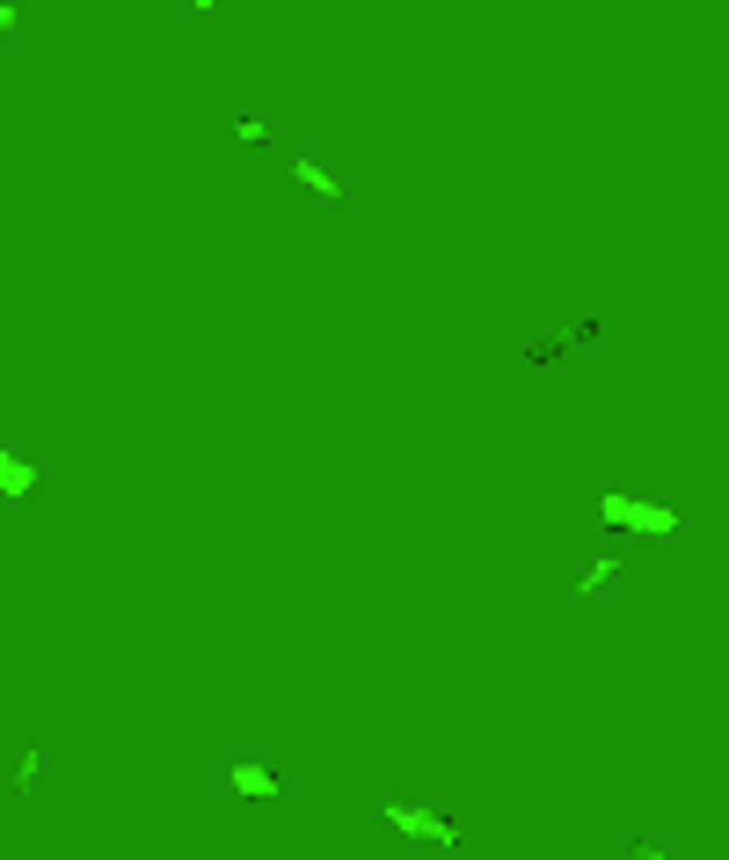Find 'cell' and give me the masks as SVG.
Masks as SVG:
<instances>
[{"instance_id":"obj_1","label":"cell","mask_w":729,"mask_h":860,"mask_svg":"<svg viewBox=\"0 0 729 860\" xmlns=\"http://www.w3.org/2000/svg\"><path fill=\"white\" fill-rule=\"evenodd\" d=\"M598 518H606V526H620V532H678V510L643 504V496H627V489H606V496H598Z\"/></svg>"},{"instance_id":"obj_2","label":"cell","mask_w":729,"mask_h":860,"mask_svg":"<svg viewBox=\"0 0 729 860\" xmlns=\"http://www.w3.org/2000/svg\"><path fill=\"white\" fill-rule=\"evenodd\" d=\"M394 831H417V839H438V846H460V825L452 817H431V809H409V802H387L380 809Z\"/></svg>"},{"instance_id":"obj_3","label":"cell","mask_w":729,"mask_h":860,"mask_svg":"<svg viewBox=\"0 0 729 860\" xmlns=\"http://www.w3.org/2000/svg\"><path fill=\"white\" fill-rule=\"evenodd\" d=\"M226 780H234V795H248V802H278V788H285L270 766H248V758H242V766H226Z\"/></svg>"},{"instance_id":"obj_4","label":"cell","mask_w":729,"mask_h":860,"mask_svg":"<svg viewBox=\"0 0 729 860\" xmlns=\"http://www.w3.org/2000/svg\"><path fill=\"white\" fill-rule=\"evenodd\" d=\"M37 489V467L22 453H8V445H0V496H8V504H22V496Z\"/></svg>"},{"instance_id":"obj_5","label":"cell","mask_w":729,"mask_h":860,"mask_svg":"<svg viewBox=\"0 0 729 860\" xmlns=\"http://www.w3.org/2000/svg\"><path fill=\"white\" fill-rule=\"evenodd\" d=\"M292 176H299V183H307V190H321V197H350V190H343V183H336V176H329V168H321V160H292Z\"/></svg>"},{"instance_id":"obj_6","label":"cell","mask_w":729,"mask_h":860,"mask_svg":"<svg viewBox=\"0 0 729 860\" xmlns=\"http://www.w3.org/2000/svg\"><path fill=\"white\" fill-rule=\"evenodd\" d=\"M620 577V555H606V562H591L584 577H576V591H598V583H613Z\"/></svg>"},{"instance_id":"obj_7","label":"cell","mask_w":729,"mask_h":860,"mask_svg":"<svg viewBox=\"0 0 729 860\" xmlns=\"http://www.w3.org/2000/svg\"><path fill=\"white\" fill-rule=\"evenodd\" d=\"M191 8H205V15H212V8H226V0H191Z\"/></svg>"}]
</instances>
